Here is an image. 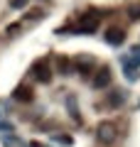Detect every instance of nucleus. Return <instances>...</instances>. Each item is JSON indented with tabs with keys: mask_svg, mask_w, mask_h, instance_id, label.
<instances>
[{
	"mask_svg": "<svg viewBox=\"0 0 140 147\" xmlns=\"http://www.w3.org/2000/svg\"><path fill=\"white\" fill-rule=\"evenodd\" d=\"M116 137H118V127H116L113 123H108V120L99 123V127H96V140H99L101 145H113Z\"/></svg>",
	"mask_w": 140,
	"mask_h": 147,
	"instance_id": "obj_1",
	"label": "nucleus"
},
{
	"mask_svg": "<svg viewBox=\"0 0 140 147\" xmlns=\"http://www.w3.org/2000/svg\"><path fill=\"white\" fill-rule=\"evenodd\" d=\"M99 20H101V15H96V12H86V15L79 17L76 30L81 32V34H91V32L99 30Z\"/></svg>",
	"mask_w": 140,
	"mask_h": 147,
	"instance_id": "obj_2",
	"label": "nucleus"
},
{
	"mask_svg": "<svg viewBox=\"0 0 140 147\" xmlns=\"http://www.w3.org/2000/svg\"><path fill=\"white\" fill-rule=\"evenodd\" d=\"M35 79L42 81V84H49L52 81V71H49V61L42 59L39 64H35Z\"/></svg>",
	"mask_w": 140,
	"mask_h": 147,
	"instance_id": "obj_3",
	"label": "nucleus"
},
{
	"mask_svg": "<svg viewBox=\"0 0 140 147\" xmlns=\"http://www.w3.org/2000/svg\"><path fill=\"white\" fill-rule=\"evenodd\" d=\"M111 86V69L101 66V71L93 76V88H108Z\"/></svg>",
	"mask_w": 140,
	"mask_h": 147,
	"instance_id": "obj_4",
	"label": "nucleus"
},
{
	"mask_svg": "<svg viewBox=\"0 0 140 147\" xmlns=\"http://www.w3.org/2000/svg\"><path fill=\"white\" fill-rule=\"evenodd\" d=\"M106 42H108V44H123L125 42V32L120 30V27H108V32H106Z\"/></svg>",
	"mask_w": 140,
	"mask_h": 147,
	"instance_id": "obj_5",
	"label": "nucleus"
},
{
	"mask_svg": "<svg viewBox=\"0 0 140 147\" xmlns=\"http://www.w3.org/2000/svg\"><path fill=\"white\" fill-rule=\"evenodd\" d=\"M12 96H15L17 100H25V103H27V100H32V91L27 88V86H17V88H15V93H12Z\"/></svg>",
	"mask_w": 140,
	"mask_h": 147,
	"instance_id": "obj_6",
	"label": "nucleus"
},
{
	"mask_svg": "<svg viewBox=\"0 0 140 147\" xmlns=\"http://www.w3.org/2000/svg\"><path fill=\"white\" fill-rule=\"evenodd\" d=\"M57 71L64 74V76H69V74H71V64H69L67 57H59V59H57Z\"/></svg>",
	"mask_w": 140,
	"mask_h": 147,
	"instance_id": "obj_7",
	"label": "nucleus"
},
{
	"mask_svg": "<svg viewBox=\"0 0 140 147\" xmlns=\"http://www.w3.org/2000/svg\"><path fill=\"white\" fill-rule=\"evenodd\" d=\"M76 66H79V71H81V69H88V66H93V59L88 57V54H79L76 57Z\"/></svg>",
	"mask_w": 140,
	"mask_h": 147,
	"instance_id": "obj_8",
	"label": "nucleus"
},
{
	"mask_svg": "<svg viewBox=\"0 0 140 147\" xmlns=\"http://www.w3.org/2000/svg\"><path fill=\"white\" fill-rule=\"evenodd\" d=\"M125 12H128L130 20H140V3H130V5L125 7Z\"/></svg>",
	"mask_w": 140,
	"mask_h": 147,
	"instance_id": "obj_9",
	"label": "nucleus"
},
{
	"mask_svg": "<svg viewBox=\"0 0 140 147\" xmlns=\"http://www.w3.org/2000/svg\"><path fill=\"white\" fill-rule=\"evenodd\" d=\"M125 91H116V93H111V105H123L125 103Z\"/></svg>",
	"mask_w": 140,
	"mask_h": 147,
	"instance_id": "obj_10",
	"label": "nucleus"
},
{
	"mask_svg": "<svg viewBox=\"0 0 140 147\" xmlns=\"http://www.w3.org/2000/svg\"><path fill=\"white\" fill-rule=\"evenodd\" d=\"M67 105H69V110H71V118H74V120H79V110H76V105H74V96H69V98H67Z\"/></svg>",
	"mask_w": 140,
	"mask_h": 147,
	"instance_id": "obj_11",
	"label": "nucleus"
},
{
	"mask_svg": "<svg viewBox=\"0 0 140 147\" xmlns=\"http://www.w3.org/2000/svg\"><path fill=\"white\" fill-rule=\"evenodd\" d=\"M125 76H128L130 81H135V79H138V76H140V74L135 71V69H130V66H125Z\"/></svg>",
	"mask_w": 140,
	"mask_h": 147,
	"instance_id": "obj_12",
	"label": "nucleus"
},
{
	"mask_svg": "<svg viewBox=\"0 0 140 147\" xmlns=\"http://www.w3.org/2000/svg\"><path fill=\"white\" fill-rule=\"evenodd\" d=\"M25 5H27V0H10V7H15V10H20Z\"/></svg>",
	"mask_w": 140,
	"mask_h": 147,
	"instance_id": "obj_13",
	"label": "nucleus"
}]
</instances>
